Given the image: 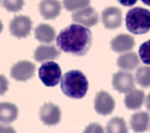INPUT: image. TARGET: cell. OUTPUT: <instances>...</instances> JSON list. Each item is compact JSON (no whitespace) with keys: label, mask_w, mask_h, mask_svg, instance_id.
<instances>
[{"label":"cell","mask_w":150,"mask_h":133,"mask_svg":"<svg viewBox=\"0 0 150 133\" xmlns=\"http://www.w3.org/2000/svg\"><path fill=\"white\" fill-rule=\"evenodd\" d=\"M91 43V31L77 24H71L62 29L56 38L57 46L62 51L77 56L85 55Z\"/></svg>","instance_id":"1"},{"label":"cell","mask_w":150,"mask_h":133,"mask_svg":"<svg viewBox=\"0 0 150 133\" xmlns=\"http://www.w3.org/2000/svg\"><path fill=\"white\" fill-rule=\"evenodd\" d=\"M88 83L85 75L79 70L69 71L62 77L60 88L67 96L73 99L83 97L88 90Z\"/></svg>","instance_id":"2"},{"label":"cell","mask_w":150,"mask_h":133,"mask_svg":"<svg viewBox=\"0 0 150 133\" xmlns=\"http://www.w3.org/2000/svg\"><path fill=\"white\" fill-rule=\"evenodd\" d=\"M127 29L135 34H141L150 30V11L141 7L128 10L125 18Z\"/></svg>","instance_id":"3"},{"label":"cell","mask_w":150,"mask_h":133,"mask_svg":"<svg viewBox=\"0 0 150 133\" xmlns=\"http://www.w3.org/2000/svg\"><path fill=\"white\" fill-rule=\"evenodd\" d=\"M62 76L59 65L49 61L42 64L39 69V76L43 83L47 86H54L58 84Z\"/></svg>","instance_id":"4"},{"label":"cell","mask_w":150,"mask_h":133,"mask_svg":"<svg viewBox=\"0 0 150 133\" xmlns=\"http://www.w3.org/2000/svg\"><path fill=\"white\" fill-rule=\"evenodd\" d=\"M32 21L29 17L23 15L15 16L9 24L11 33L18 37H26L30 34L32 29Z\"/></svg>","instance_id":"5"},{"label":"cell","mask_w":150,"mask_h":133,"mask_svg":"<svg viewBox=\"0 0 150 133\" xmlns=\"http://www.w3.org/2000/svg\"><path fill=\"white\" fill-rule=\"evenodd\" d=\"M35 65L28 61H21L15 64L11 69V76L19 81H25L31 78L35 74Z\"/></svg>","instance_id":"6"},{"label":"cell","mask_w":150,"mask_h":133,"mask_svg":"<svg viewBox=\"0 0 150 133\" xmlns=\"http://www.w3.org/2000/svg\"><path fill=\"white\" fill-rule=\"evenodd\" d=\"M112 85L120 93L129 92L135 88L134 79L131 74L119 71L113 75Z\"/></svg>","instance_id":"7"},{"label":"cell","mask_w":150,"mask_h":133,"mask_svg":"<svg viewBox=\"0 0 150 133\" xmlns=\"http://www.w3.org/2000/svg\"><path fill=\"white\" fill-rule=\"evenodd\" d=\"M115 107L113 98L107 92L101 90L96 96L94 108L96 111L102 115H107L112 113Z\"/></svg>","instance_id":"8"},{"label":"cell","mask_w":150,"mask_h":133,"mask_svg":"<svg viewBox=\"0 0 150 133\" xmlns=\"http://www.w3.org/2000/svg\"><path fill=\"white\" fill-rule=\"evenodd\" d=\"M73 22L90 27L96 24L98 20L97 12L91 6L81 9L71 15Z\"/></svg>","instance_id":"9"},{"label":"cell","mask_w":150,"mask_h":133,"mask_svg":"<svg viewBox=\"0 0 150 133\" xmlns=\"http://www.w3.org/2000/svg\"><path fill=\"white\" fill-rule=\"evenodd\" d=\"M60 114L59 107L52 103H45L39 112L41 121L49 125L57 124L60 121Z\"/></svg>","instance_id":"10"},{"label":"cell","mask_w":150,"mask_h":133,"mask_svg":"<svg viewBox=\"0 0 150 133\" xmlns=\"http://www.w3.org/2000/svg\"><path fill=\"white\" fill-rule=\"evenodd\" d=\"M102 20L104 26L110 29L120 27L122 23V12L120 8L110 6L102 12Z\"/></svg>","instance_id":"11"},{"label":"cell","mask_w":150,"mask_h":133,"mask_svg":"<svg viewBox=\"0 0 150 133\" xmlns=\"http://www.w3.org/2000/svg\"><path fill=\"white\" fill-rule=\"evenodd\" d=\"M61 5L58 0H42L39 4V11L45 19H53L60 12Z\"/></svg>","instance_id":"12"},{"label":"cell","mask_w":150,"mask_h":133,"mask_svg":"<svg viewBox=\"0 0 150 133\" xmlns=\"http://www.w3.org/2000/svg\"><path fill=\"white\" fill-rule=\"evenodd\" d=\"M135 44L134 38L126 34H120L111 41L112 50L117 52H122L131 50Z\"/></svg>","instance_id":"13"},{"label":"cell","mask_w":150,"mask_h":133,"mask_svg":"<svg viewBox=\"0 0 150 133\" xmlns=\"http://www.w3.org/2000/svg\"><path fill=\"white\" fill-rule=\"evenodd\" d=\"M60 52L53 46H40L35 51V58L38 62L57 58Z\"/></svg>","instance_id":"14"},{"label":"cell","mask_w":150,"mask_h":133,"mask_svg":"<svg viewBox=\"0 0 150 133\" xmlns=\"http://www.w3.org/2000/svg\"><path fill=\"white\" fill-rule=\"evenodd\" d=\"M149 121V114L145 111H141L132 116L130 124L135 132H142L146 130Z\"/></svg>","instance_id":"15"},{"label":"cell","mask_w":150,"mask_h":133,"mask_svg":"<svg viewBox=\"0 0 150 133\" xmlns=\"http://www.w3.org/2000/svg\"><path fill=\"white\" fill-rule=\"evenodd\" d=\"M18 117L17 107L9 102H2L0 104V120L2 123L8 124L16 119Z\"/></svg>","instance_id":"16"},{"label":"cell","mask_w":150,"mask_h":133,"mask_svg":"<svg viewBox=\"0 0 150 133\" xmlns=\"http://www.w3.org/2000/svg\"><path fill=\"white\" fill-rule=\"evenodd\" d=\"M35 38L42 43L52 42L56 36L54 29L49 24H40L35 29Z\"/></svg>","instance_id":"17"},{"label":"cell","mask_w":150,"mask_h":133,"mask_svg":"<svg viewBox=\"0 0 150 133\" xmlns=\"http://www.w3.org/2000/svg\"><path fill=\"white\" fill-rule=\"evenodd\" d=\"M144 97L145 94L142 90H132L125 96L124 103L129 109H138L141 107Z\"/></svg>","instance_id":"18"},{"label":"cell","mask_w":150,"mask_h":133,"mask_svg":"<svg viewBox=\"0 0 150 133\" xmlns=\"http://www.w3.org/2000/svg\"><path fill=\"white\" fill-rule=\"evenodd\" d=\"M139 64V59L135 52L124 54L120 55L117 60L118 66L124 70H132Z\"/></svg>","instance_id":"19"},{"label":"cell","mask_w":150,"mask_h":133,"mask_svg":"<svg viewBox=\"0 0 150 133\" xmlns=\"http://www.w3.org/2000/svg\"><path fill=\"white\" fill-rule=\"evenodd\" d=\"M106 132L107 133H128V128L122 118L115 117L108 122Z\"/></svg>","instance_id":"20"},{"label":"cell","mask_w":150,"mask_h":133,"mask_svg":"<svg viewBox=\"0 0 150 133\" xmlns=\"http://www.w3.org/2000/svg\"><path fill=\"white\" fill-rule=\"evenodd\" d=\"M137 83L142 87L150 86V67L141 66L138 69L135 74Z\"/></svg>","instance_id":"21"},{"label":"cell","mask_w":150,"mask_h":133,"mask_svg":"<svg viewBox=\"0 0 150 133\" xmlns=\"http://www.w3.org/2000/svg\"><path fill=\"white\" fill-rule=\"evenodd\" d=\"M63 5L69 11H73L87 6L90 0H63Z\"/></svg>","instance_id":"22"},{"label":"cell","mask_w":150,"mask_h":133,"mask_svg":"<svg viewBox=\"0 0 150 133\" xmlns=\"http://www.w3.org/2000/svg\"><path fill=\"white\" fill-rule=\"evenodd\" d=\"M139 55L144 64L150 65V40L144 42L140 46Z\"/></svg>","instance_id":"23"},{"label":"cell","mask_w":150,"mask_h":133,"mask_svg":"<svg viewBox=\"0 0 150 133\" xmlns=\"http://www.w3.org/2000/svg\"><path fill=\"white\" fill-rule=\"evenodd\" d=\"M2 4L8 11L18 12L22 8L24 0H2Z\"/></svg>","instance_id":"24"},{"label":"cell","mask_w":150,"mask_h":133,"mask_svg":"<svg viewBox=\"0 0 150 133\" xmlns=\"http://www.w3.org/2000/svg\"><path fill=\"white\" fill-rule=\"evenodd\" d=\"M83 133H104V130L99 124L92 123L86 128Z\"/></svg>","instance_id":"25"},{"label":"cell","mask_w":150,"mask_h":133,"mask_svg":"<svg viewBox=\"0 0 150 133\" xmlns=\"http://www.w3.org/2000/svg\"><path fill=\"white\" fill-rule=\"evenodd\" d=\"M0 133H16V131L12 127L1 125Z\"/></svg>","instance_id":"26"},{"label":"cell","mask_w":150,"mask_h":133,"mask_svg":"<svg viewBox=\"0 0 150 133\" xmlns=\"http://www.w3.org/2000/svg\"><path fill=\"white\" fill-rule=\"evenodd\" d=\"M120 4L125 6H130L134 5L137 0H117Z\"/></svg>","instance_id":"27"},{"label":"cell","mask_w":150,"mask_h":133,"mask_svg":"<svg viewBox=\"0 0 150 133\" xmlns=\"http://www.w3.org/2000/svg\"><path fill=\"white\" fill-rule=\"evenodd\" d=\"M145 105L146 108L150 110V93L148 94V96H147V98L146 99V103H145Z\"/></svg>","instance_id":"28"},{"label":"cell","mask_w":150,"mask_h":133,"mask_svg":"<svg viewBox=\"0 0 150 133\" xmlns=\"http://www.w3.org/2000/svg\"><path fill=\"white\" fill-rule=\"evenodd\" d=\"M145 4L150 6V0H141Z\"/></svg>","instance_id":"29"}]
</instances>
